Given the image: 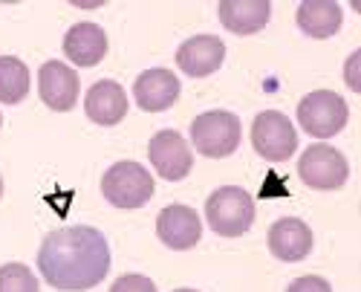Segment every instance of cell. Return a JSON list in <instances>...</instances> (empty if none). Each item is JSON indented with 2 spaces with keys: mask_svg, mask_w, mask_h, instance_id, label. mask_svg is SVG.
I'll list each match as a JSON object with an SVG mask.
<instances>
[{
  "mask_svg": "<svg viewBox=\"0 0 361 292\" xmlns=\"http://www.w3.org/2000/svg\"><path fill=\"white\" fill-rule=\"evenodd\" d=\"M0 292H41L35 272L23 264L0 267Z\"/></svg>",
  "mask_w": 361,
  "mask_h": 292,
  "instance_id": "obj_19",
  "label": "cell"
},
{
  "mask_svg": "<svg viewBox=\"0 0 361 292\" xmlns=\"http://www.w3.org/2000/svg\"><path fill=\"white\" fill-rule=\"evenodd\" d=\"M38 269L49 286L61 292L93 289L110 272L107 238L93 226L55 229L38 249Z\"/></svg>",
  "mask_w": 361,
  "mask_h": 292,
  "instance_id": "obj_1",
  "label": "cell"
},
{
  "mask_svg": "<svg viewBox=\"0 0 361 292\" xmlns=\"http://www.w3.org/2000/svg\"><path fill=\"white\" fill-rule=\"evenodd\" d=\"M38 93H41L44 104L58 110V113L73 110L78 102V93H81L75 70L61 64V61H47L38 70Z\"/></svg>",
  "mask_w": 361,
  "mask_h": 292,
  "instance_id": "obj_9",
  "label": "cell"
},
{
  "mask_svg": "<svg viewBox=\"0 0 361 292\" xmlns=\"http://www.w3.org/2000/svg\"><path fill=\"white\" fill-rule=\"evenodd\" d=\"M154 191L157 185L150 171L133 159L110 165L102 177V194L116 209H142L154 197Z\"/></svg>",
  "mask_w": 361,
  "mask_h": 292,
  "instance_id": "obj_3",
  "label": "cell"
},
{
  "mask_svg": "<svg viewBox=\"0 0 361 292\" xmlns=\"http://www.w3.org/2000/svg\"><path fill=\"white\" fill-rule=\"evenodd\" d=\"M252 145L263 159L283 162L298 148V130L292 128L289 116H283L281 110H263L252 125Z\"/></svg>",
  "mask_w": 361,
  "mask_h": 292,
  "instance_id": "obj_7",
  "label": "cell"
},
{
  "mask_svg": "<svg viewBox=\"0 0 361 292\" xmlns=\"http://www.w3.org/2000/svg\"><path fill=\"white\" fill-rule=\"evenodd\" d=\"M344 23L341 6L333 0H304L298 6V26L310 38H333Z\"/></svg>",
  "mask_w": 361,
  "mask_h": 292,
  "instance_id": "obj_17",
  "label": "cell"
},
{
  "mask_svg": "<svg viewBox=\"0 0 361 292\" xmlns=\"http://www.w3.org/2000/svg\"><path fill=\"white\" fill-rule=\"evenodd\" d=\"M64 55L75 67H96L107 55V35L99 23H75L64 35Z\"/></svg>",
  "mask_w": 361,
  "mask_h": 292,
  "instance_id": "obj_16",
  "label": "cell"
},
{
  "mask_svg": "<svg viewBox=\"0 0 361 292\" xmlns=\"http://www.w3.org/2000/svg\"><path fill=\"white\" fill-rule=\"evenodd\" d=\"M298 177L304 180V185L315 191H336L347 183L350 165L341 151H336L333 145H310L300 154L298 162Z\"/></svg>",
  "mask_w": 361,
  "mask_h": 292,
  "instance_id": "obj_6",
  "label": "cell"
},
{
  "mask_svg": "<svg viewBox=\"0 0 361 292\" xmlns=\"http://www.w3.org/2000/svg\"><path fill=\"white\" fill-rule=\"evenodd\" d=\"M133 99L145 113H162L179 99V78L171 70H145L133 84Z\"/></svg>",
  "mask_w": 361,
  "mask_h": 292,
  "instance_id": "obj_14",
  "label": "cell"
},
{
  "mask_svg": "<svg viewBox=\"0 0 361 292\" xmlns=\"http://www.w3.org/2000/svg\"><path fill=\"white\" fill-rule=\"evenodd\" d=\"M110 292H157V286L145 275H122L110 286Z\"/></svg>",
  "mask_w": 361,
  "mask_h": 292,
  "instance_id": "obj_20",
  "label": "cell"
},
{
  "mask_svg": "<svg viewBox=\"0 0 361 292\" xmlns=\"http://www.w3.org/2000/svg\"><path fill=\"white\" fill-rule=\"evenodd\" d=\"M176 292H197V289H176Z\"/></svg>",
  "mask_w": 361,
  "mask_h": 292,
  "instance_id": "obj_24",
  "label": "cell"
},
{
  "mask_svg": "<svg viewBox=\"0 0 361 292\" xmlns=\"http://www.w3.org/2000/svg\"><path fill=\"white\" fill-rule=\"evenodd\" d=\"M269 252H272L278 260H286V264H298L312 252V229L298 220V217H281L278 223H272L269 229Z\"/></svg>",
  "mask_w": 361,
  "mask_h": 292,
  "instance_id": "obj_11",
  "label": "cell"
},
{
  "mask_svg": "<svg viewBox=\"0 0 361 292\" xmlns=\"http://www.w3.org/2000/svg\"><path fill=\"white\" fill-rule=\"evenodd\" d=\"M29 93V70L20 58L0 55V102L18 104Z\"/></svg>",
  "mask_w": 361,
  "mask_h": 292,
  "instance_id": "obj_18",
  "label": "cell"
},
{
  "mask_svg": "<svg viewBox=\"0 0 361 292\" xmlns=\"http://www.w3.org/2000/svg\"><path fill=\"white\" fill-rule=\"evenodd\" d=\"M286 292H333V286H329V281L318 278V275H304L298 278L286 286Z\"/></svg>",
  "mask_w": 361,
  "mask_h": 292,
  "instance_id": "obj_21",
  "label": "cell"
},
{
  "mask_svg": "<svg viewBox=\"0 0 361 292\" xmlns=\"http://www.w3.org/2000/svg\"><path fill=\"white\" fill-rule=\"evenodd\" d=\"M205 220L220 238H240L255 223V200L246 188L223 185L205 202Z\"/></svg>",
  "mask_w": 361,
  "mask_h": 292,
  "instance_id": "obj_2",
  "label": "cell"
},
{
  "mask_svg": "<svg viewBox=\"0 0 361 292\" xmlns=\"http://www.w3.org/2000/svg\"><path fill=\"white\" fill-rule=\"evenodd\" d=\"M358 58H361V52L355 49V52L350 55V61H347V73H344V75H347V84H350V90H355V93L361 90V84H358Z\"/></svg>",
  "mask_w": 361,
  "mask_h": 292,
  "instance_id": "obj_22",
  "label": "cell"
},
{
  "mask_svg": "<svg viewBox=\"0 0 361 292\" xmlns=\"http://www.w3.org/2000/svg\"><path fill=\"white\" fill-rule=\"evenodd\" d=\"M220 23L234 35H252L272 18V4L269 0H223L217 6Z\"/></svg>",
  "mask_w": 361,
  "mask_h": 292,
  "instance_id": "obj_15",
  "label": "cell"
},
{
  "mask_svg": "<svg viewBox=\"0 0 361 292\" xmlns=\"http://www.w3.org/2000/svg\"><path fill=\"white\" fill-rule=\"evenodd\" d=\"M0 125H4V116H0Z\"/></svg>",
  "mask_w": 361,
  "mask_h": 292,
  "instance_id": "obj_25",
  "label": "cell"
},
{
  "mask_svg": "<svg viewBox=\"0 0 361 292\" xmlns=\"http://www.w3.org/2000/svg\"><path fill=\"white\" fill-rule=\"evenodd\" d=\"M147 157L154 162L157 174L168 183L185 180L194 168V154L188 148V142L176 130H159L147 145Z\"/></svg>",
  "mask_w": 361,
  "mask_h": 292,
  "instance_id": "obj_8",
  "label": "cell"
},
{
  "mask_svg": "<svg viewBox=\"0 0 361 292\" xmlns=\"http://www.w3.org/2000/svg\"><path fill=\"white\" fill-rule=\"evenodd\" d=\"M223 58H226V44L220 38L197 35L176 49V67L191 78H205L223 67Z\"/></svg>",
  "mask_w": 361,
  "mask_h": 292,
  "instance_id": "obj_12",
  "label": "cell"
},
{
  "mask_svg": "<svg viewBox=\"0 0 361 292\" xmlns=\"http://www.w3.org/2000/svg\"><path fill=\"white\" fill-rule=\"evenodd\" d=\"M157 235L165 246L176 249V252H185L194 249L202 238V223L200 214L188 206H168L159 212L157 217Z\"/></svg>",
  "mask_w": 361,
  "mask_h": 292,
  "instance_id": "obj_10",
  "label": "cell"
},
{
  "mask_svg": "<svg viewBox=\"0 0 361 292\" xmlns=\"http://www.w3.org/2000/svg\"><path fill=\"white\" fill-rule=\"evenodd\" d=\"M347 119H350V107L333 90H315L298 104V125L315 139H329L341 133Z\"/></svg>",
  "mask_w": 361,
  "mask_h": 292,
  "instance_id": "obj_5",
  "label": "cell"
},
{
  "mask_svg": "<svg viewBox=\"0 0 361 292\" xmlns=\"http://www.w3.org/2000/svg\"><path fill=\"white\" fill-rule=\"evenodd\" d=\"M84 110L96 125L113 128L128 116V93L122 90V84H116L110 78H102L87 90Z\"/></svg>",
  "mask_w": 361,
  "mask_h": 292,
  "instance_id": "obj_13",
  "label": "cell"
},
{
  "mask_svg": "<svg viewBox=\"0 0 361 292\" xmlns=\"http://www.w3.org/2000/svg\"><path fill=\"white\" fill-rule=\"evenodd\" d=\"M191 142L208 159L231 157L240 145V119L228 110H208L191 122Z\"/></svg>",
  "mask_w": 361,
  "mask_h": 292,
  "instance_id": "obj_4",
  "label": "cell"
},
{
  "mask_svg": "<svg viewBox=\"0 0 361 292\" xmlns=\"http://www.w3.org/2000/svg\"><path fill=\"white\" fill-rule=\"evenodd\" d=\"M0 197H4V180H0Z\"/></svg>",
  "mask_w": 361,
  "mask_h": 292,
  "instance_id": "obj_23",
  "label": "cell"
}]
</instances>
